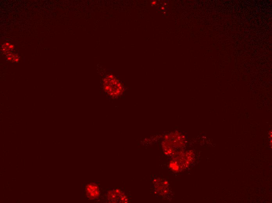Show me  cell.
Here are the masks:
<instances>
[{
  "mask_svg": "<svg viewBox=\"0 0 272 203\" xmlns=\"http://www.w3.org/2000/svg\"><path fill=\"white\" fill-rule=\"evenodd\" d=\"M104 90L111 96L120 95L123 90V86L119 81L112 75H107L104 80Z\"/></svg>",
  "mask_w": 272,
  "mask_h": 203,
  "instance_id": "6da1fadb",
  "label": "cell"
},
{
  "mask_svg": "<svg viewBox=\"0 0 272 203\" xmlns=\"http://www.w3.org/2000/svg\"><path fill=\"white\" fill-rule=\"evenodd\" d=\"M156 1H152V5H156Z\"/></svg>",
  "mask_w": 272,
  "mask_h": 203,
  "instance_id": "7a4b0ae2",
  "label": "cell"
}]
</instances>
